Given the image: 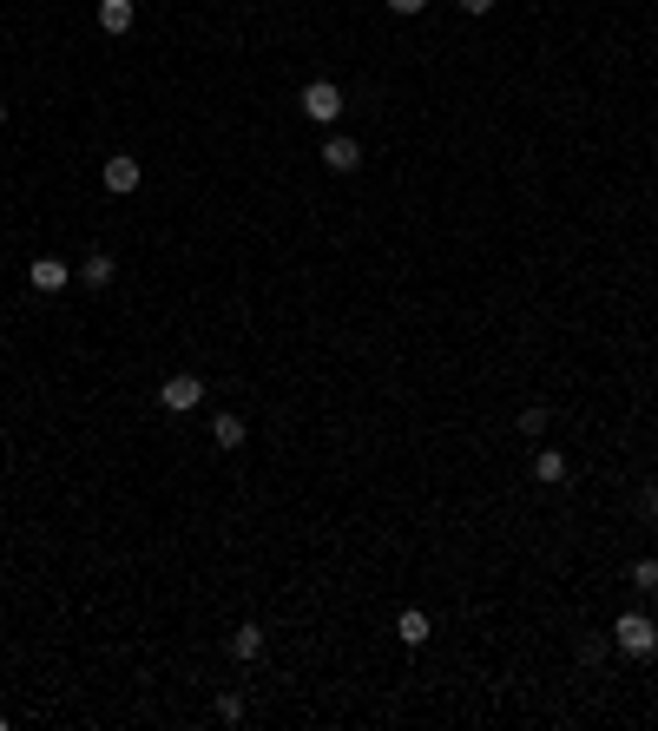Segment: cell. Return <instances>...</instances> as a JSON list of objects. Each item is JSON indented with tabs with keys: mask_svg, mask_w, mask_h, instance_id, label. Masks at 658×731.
<instances>
[{
	"mask_svg": "<svg viewBox=\"0 0 658 731\" xmlns=\"http://www.w3.org/2000/svg\"><path fill=\"white\" fill-rule=\"evenodd\" d=\"M422 7H428V0H389V14H402V20H408V14H422Z\"/></svg>",
	"mask_w": 658,
	"mask_h": 731,
	"instance_id": "16",
	"label": "cell"
},
{
	"mask_svg": "<svg viewBox=\"0 0 658 731\" xmlns=\"http://www.w3.org/2000/svg\"><path fill=\"white\" fill-rule=\"evenodd\" d=\"M244 435H251V429H244V415H218V422H211V442H218V448H244Z\"/></svg>",
	"mask_w": 658,
	"mask_h": 731,
	"instance_id": "10",
	"label": "cell"
},
{
	"mask_svg": "<svg viewBox=\"0 0 658 731\" xmlns=\"http://www.w3.org/2000/svg\"><path fill=\"white\" fill-rule=\"evenodd\" d=\"M158 402H165V409H172V415H191V409H198V402H204V382L191 376V369H172V376L158 382Z\"/></svg>",
	"mask_w": 658,
	"mask_h": 731,
	"instance_id": "2",
	"label": "cell"
},
{
	"mask_svg": "<svg viewBox=\"0 0 658 731\" xmlns=\"http://www.w3.org/2000/svg\"><path fill=\"white\" fill-rule=\"evenodd\" d=\"M132 20H139L132 0H99V27H106V33H132Z\"/></svg>",
	"mask_w": 658,
	"mask_h": 731,
	"instance_id": "9",
	"label": "cell"
},
{
	"mask_svg": "<svg viewBox=\"0 0 658 731\" xmlns=\"http://www.w3.org/2000/svg\"><path fill=\"white\" fill-rule=\"evenodd\" d=\"M612 646L632 652V659H652L658 652V626L645 620V613H619V620H612Z\"/></svg>",
	"mask_w": 658,
	"mask_h": 731,
	"instance_id": "1",
	"label": "cell"
},
{
	"mask_svg": "<svg viewBox=\"0 0 658 731\" xmlns=\"http://www.w3.org/2000/svg\"><path fill=\"white\" fill-rule=\"evenodd\" d=\"M139 178H145V165L132 159V152H119V159H106V165H99V185H106L112 198H126V191H139Z\"/></svg>",
	"mask_w": 658,
	"mask_h": 731,
	"instance_id": "4",
	"label": "cell"
},
{
	"mask_svg": "<svg viewBox=\"0 0 658 731\" xmlns=\"http://www.w3.org/2000/svg\"><path fill=\"white\" fill-rule=\"evenodd\" d=\"M323 165H329V172H356V165H362V145L343 139V132H329V139H323Z\"/></svg>",
	"mask_w": 658,
	"mask_h": 731,
	"instance_id": "5",
	"label": "cell"
},
{
	"mask_svg": "<svg viewBox=\"0 0 658 731\" xmlns=\"http://www.w3.org/2000/svg\"><path fill=\"white\" fill-rule=\"evenodd\" d=\"M27 284L33 290H66V264H60V257H33V264H27Z\"/></svg>",
	"mask_w": 658,
	"mask_h": 731,
	"instance_id": "7",
	"label": "cell"
},
{
	"mask_svg": "<svg viewBox=\"0 0 658 731\" xmlns=\"http://www.w3.org/2000/svg\"><path fill=\"white\" fill-rule=\"evenodd\" d=\"M218 718H224V725H237V718H244V699H237V692H224V699H218Z\"/></svg>",
	"mask_w": 658,
	"mask_h": 731,
	"instance_id": "15",
	"label": "cell"
},
{
	"mask_svg": "<svg viewBox=\"0 0 658 731\" xmlns=\"http://www.w3.org/2000/svg\"><path fill=\"white\" fill-rule=\"evenodd\" d=\"M0 126H7V99H0Z\"/></svg>",
	"mask_w": 658,
	"mask_h": 731,
	"instance_id": "18",
	"label": "cell"
},
{
	"mask_svg": "<svg viewBox=\"0 0 658 731\" xmlns=\"http://www.w3.org/2000/svg\"><path fill=\"white\" fill-rule=\"evenodd\" d=\"M0 501H7V494H0Z\"/></svg>",
	"mask_w": 658,
	"mask_h": 731,
	"instance_id": "20",
	"label": "cell"
},
{
	"mask_svg": "<svg viewBox=\"0 0 658 731\" xmlns=\"http://www.w3.org/2000/svg\"><path fill=\"white\" fill-rule=\"evenodd\" d=\"M428 633H435V620H428L422 606H408L402 620H395V639H402V646H428Z\"/></svg>",
	"mask_w": 658,
	"mask_h": 731,
	"instance_id": "6",
	"label": "cell"
},
{
	"mask_svg": "<svg viewBox=\"0 0 658 731\" xmlns=\"http://www.w3.org/2000/svg\"><path fill=\"white\" fill-rule=\"evenodd\" d=\"M79 284L106 290V284H112V257H106V251H93V257H86V264H79Z\"/></svg>",
	"mask_w": 658,
	"mask_h": 731,
	"instance_id": "11",
	"label": "cell"
},
{
	"mask_svg": "<svg viewBox=\"0 0 658 731\" xmlns=\"http://www.w3.org/2000/svg\"><path fill=\"white\" fill-rule=\"evenodd\" d=\"M487 7H494V0H461V14H474V20H481Z\"/></svg>",
	"mask_w": 658,
	"mask_h": 731,
	"instance_id": "17",
	"label": "cell"
},
{
	"mask_svg": "<svg viewBox=\"0 0 658 731\" xmlns=\"http://www.w3.org/2000/svg\"><path fill=\"white\" fill-rule=\"evenodd\" d=\"M540 429H547V409H520V435H533V442H540Z\"/></svg>",
	"mask_w": 658,
	"mask_h": 731,
	"instance_id": "14",
	"label": "cell"
},
{
	"mask_svg": "<svg viewBox=\"0 0 658 731\" xmlns=\"http://www.w3.org/2000/svg\"><path fill=\"white\" fill-rule=\"evenodd\" d=\"M632 587H639V593H658V560H639V567H632Z\"/></svg>",
	"mask_w": 658,
	"mask_h": 731,
	"instance_id": "13",
	"label": "cell"
},
{
	"mask_svg": "<svg viewBox=\"0 0 658 731\" xmlns=\"http://www.w3.org/2000/svg\"><path fill=\"white\" fill-rule=\"evenodd\" d=\"M652 521H658V508H652Z\"/></svg>",
	"mask_w": 658,
	"mask_h": 731,
	"instance_id": "19",
	"label": "cell"
},
{
	"mask_svg": "<svg viewBox=\"0 0 658 731\" xmlns=\"http://www.w3.org/2000/svg\"><path fill=\"white\" fill-rule=\"evenodd\" d=\"M264 652V626H237L231 633V659H257Z\"/></svg>",
	"mask_w": 658,
	"mask_h": 731,
	"instance_id": "12",
	"label": "cell"
},
{
	"mask_svg": "<svg viewBox=\"0 0 658 731\" xmlns=\"http://www.w3.org/2000/svg\"><path fill=\"white\" fill-rule=\"evenodd\" d=\"M303 112H310L316 126H336V119H343V86L336 80H310L303 86Z\"/></svg>",
	"mask_w": 658,
	"mask_h": 731,
	"instance_id": "3",
	"label": "cell"
},
{
	"mask_svg": "<svg viewBox=\"0 0 658 731\" xmlns=\"http://www.w3.org/2000/svg\"><path fill=\"white\" fill-rule=\"evenodd\" d=\"M533 481H540V488H560L566 481V455L560 448H540V455H533Z\"/></svg>",
	"mask_w": 658,
	"mask_h": 731,
	"instance_id": "8",
	"label": "cell"
}]
</instances>
